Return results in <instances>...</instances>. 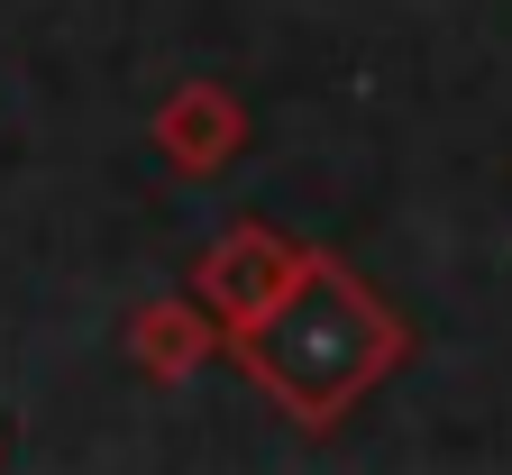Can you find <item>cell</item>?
<instances>
[{
    "label": "cell",
    "mask_w": 512,
    "mask_h": 475,
    "mask_svg": "<svg viewBox=\"0 0 512 475\" xmlns=\"http://www.w3.org/2000/svg\"><path fill=\"white\" fill-rule=\"evenodd\" d=\"M220 348L247 366V384L266 393L275 412H293L302 430H339L357 402L412 357V329H403V311L384 302L348 256L311 247L302 275L247 329H229Z\"/></svg>",
    "instance_id": "obj_1"
},
{
    "label": "cell",
    "mask_w": 512,
    "mask_h": 475,
    "mask_svg": "<svg viewBox=\"0 0 512 475\" xmlns=\"http://www.w3.org/2000/svg\"><path fill=\"white\" fill-rule=\"evenodd\" d=\"M302 256H311L302 238H284L266 220H238V229H220L202 256H192V302H202L220 320V338H229V329H247L256 311L302 275Z\"/></svg>",
    "instance_id": "obj_2"
},
{
    "label": "cell",
    "mask_w": 512,
    "mask_h": 475,
    "mask_svg": "<svg viewBox=\"0 0 512 475\" xmlns=\"http://www.w3.org/2000/svg\"><path fill=\"white\" fill-rule=\"evenodd\" d=\"M147 138H156V156L174 174H220L247 147V101L220 92V83H183V92H165V110H156Z\"/></svg>",
    "instance_id": "obj_3"
},
{
    "label": "cell",
    "mask_w": 512,
    "mask_h": 475,
    "mask_svg": "<svg viewBox=\"0 0 512 475\" xmlns=\"http://www.w3.org/2000/svg\"><path fill=\"white\" fill-rule=\"evenodd\" d=\"M128 357H138V375H156V384H183V375H202L220 357V320L202 302H147L138 320H128Z\"/></svg>",
    "instance_id": "obj_4"
}]
</instances>
